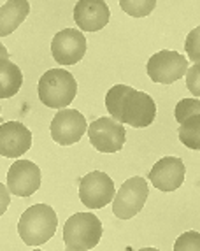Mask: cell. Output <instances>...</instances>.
<instances>
[{
  "label": "cell",
  "mask_w": 200,
  "mask_h": 251,
  "mask_svg": "<svg viewBox=\"0 0 200 251\" xmlns=\"http://www.w3.org/2000/svg\"><path fill=\"white\" fill-rule=\"evenodd\" d=\"M195 114H200V100L199 99H183V100H179L177 104H175L174 118L179 125L186 120V118L195 116Z\"/></svg>",
  "instance_id": "d6986e66"
},
{
  "label": "cell",
  "mask_w": 200,
  "mask_h": 251,
  "mask_svg": "<svg viewBox=\"0 0 200 251\" xmlns=\"http://www.w3.org/2000/svg\"><path fill=\"white\" fill-rule=\"evenodd\" d=\"M30 13V4L28 0H7L2 9H0V35L7 37L18 28V26L26 20Z\"/></svg>",
  "instance_id": "9a60e30c"
},
{
  "label": "cell",
  "mask_w": 200,
  "mask_h": 251,
  "mask_svg": "<svg viewBox=\"0 0 200 251\" xmlns=\"http://www.w3.org/2000/svg\"><path fill=\"white\" fill-rule=\"evenodd\" d=\"M174 250L175 251H200V234L195 230L184 232L179 237L175 239L174 243Z\"/></svg>",
  "instance_id": "ffe728a7"
},
{
  "label": "cell",
  "mask_w": 200,
  "mask_h": 251,
  "mask_svg": "<svg viewBox=\"0 0 200 251\" xmlns=\"http://www.w3.org/2000/svg\"><path fill=\"white\" fill-rule=\"evenodd\" d=\"M7 188L18 197H30L41 188V169L30 160H16L7 171Z\"/></svg>",
  "instance_id": "8fae6325"
},
{
  "label": "cell",
  "mask_w": 200,
  "mask_h": 251,
  "mask_svg": "<svg viewBox=\"0 0 200 251\" xmlns=\"http://www.w3.org/2000/svg\"><path fill=\"white\" fill-rule=\"evenodd\" d=\"M188 71V60L183 54L175 51L162 50L154 53L148 60L146 72L153 83L160 84H172L174 81L181 79L186 75Z\"/></svg>",
  "instance_id": "52a82bcc"
},
{
  "label": "cell",
  "mask_w": 200,
  "mask_h": 251,
  "mask_svg": "<svg viewBox=\"0 0 200 251\" xmlns=\"http://www.w3.org/2000/svg\"><path fill=\"white\" fill-rule=\"evenodd\" d=\"M107 113L133 128H146L156 118V104L146 92L133 90L128 84H114L105 95Z\"/></svg>",
  "instance_id": "6da1fadb"
},
{
  "label": "cell",
  "mask_w": 200,
  "mask_h": 251,
  "mask_svg": "<svg viewBox=\"0 0 200 251\" xmlns=\"http://www.w3.org/2000/svg\"><path fill=\"white\" fill-rule=\"evenodd\" d=\"M123 13L132 18L150 16L156 7V0H118Z\"/></svg>",
  "instance_id": "ac0fdd59"
},
{
  "label": "cell",
  "mask_w": 200,
  "mask_h": 251,
  "mask_svg": "<svg viewBox=\"0 0 200 251\" xmlns=\"http://www.w3.org/2000/svg\"><path fill=\"white\" fill-rule=\"evenodd\" d=\"M184 50H186L188 60H192V62H195V63L200 62V26L193 28L192 32L186 35Z\"/></svg>",
  "instance_id": "44dd1931"
},
{
  "label": "cell",
  "mask_w": 200,
  "mask_h": 251,
  "mask_svg": "<svg viewBox=\"0 0 200 251\" xmlns=\"http://www.w3.org/2000/svg\"><path fill=\"white\" fill-rule=\"evenodd\" d=\"M186 176V167L177 156H163L150 171V183L160 192H174L181 188Z\"/></svg>",
  "instance_id": "7c38bea8"
},
{
  "label": "cell",
  "mask_w": 200,
  "mask_h": 251,
  "mask_svg": "<svg viewBox=\"0 0 200 251\" xmlns=\"http://www.w3.org/2000/svg\"><path fill=\"white\" fill-rule=\"evenodd\" d=\"M37 93L46 107L63 109L71 104L77 95V81L69 71L50 69L41 75Z\"/></svg>",
  "instance_id": "3957f363"
},
{
  "label": "cell",
  "mask_w": 200,
  "mask_h": 251,
  "mask_svg": "<svg viewBox=\"0 0 200 251\" xmlns=\"http://www.w3.org/2000/svg\"><path fill=\"white\" fill-rule=\"evenodd\" d=\"M179 141L190 150H200V114L186 118L177 130Z\"/></svg>",
  "instance_id": "e0dca14e"
},
{
  "label": "cell",
  "mask_w": 200,
  "mask_h": 251,
  "mask_svg": "<svg viewBox=\"0 0 200 251\" xmlns=\"http://www.w3.org/2000/svg\"><path fill=\"white\" fill-rule=\"evenodd\" d=\"M104 234L102 222L93 213H75L63 225L65 248L72 251H86L99 244Z\"/></svg>",
  "instance_id": "277c9868"
},
{
  "label": "cell",
  "mask_w": 200,
  "mask_h": 251,
  "mask_svg": "<svg viewBox=\"0 0 200 251\" xmlns=\"http://www.w3.org/2000/svg\"><path fill=\"white\" fill-rule=\"evenodd\" d=\"M88 139L100 153H118L125 144V126L113 116H102L90 123Z\"/></svg>",
  "instance_id": "ba28073f"
},
{
  "label": "cell",
  "mask_w": 200,
  "mask_h": 251,
  "mask_svg": "<svg viewBox=\"0 0 200 251\" xmlns=\"http://www.w3.org/2000/svg\"><path fill=\"white\" fill-rule=\"evenodd\" d=\"M23 84V74L16 63L9 60L7 51L2 48V58H0V97L11 99L20 92Z\"/></svg>",
  "instance_id": "2e32d148"
},
{
  "label": "cell",
  "mask_w": 200,
  "mask_h": 251,
  "mask_svg": "<svg viewBox=\"0 0 200 251\" xmlns=\"http://www.w3.org/2000/svg\"><path fill=\"white\" fill-rule=\"evenodd\" d=\"M51 137L60 146H71L88 132L86 118L75 109H58L51 122Z\"/></svg>",
  "instance_id": "9c48e42d"
},
{
  "label": "cell",
  "mask_w": 200,
  "mask_h": 251,
  "mask_svg": "<svg viewBox=\"0 0 200 251\" xmlns=\"http://www.w3.org/2000/svg\"><path fill=\"white\" fill-rule=\"evenodd\" d=\"M150 195V186L146 179L133 176L126 179L118 190L116 197L113 201V213L120 220H132L142 211L144 204Z\"/></svg>",
  "instance_id": "5b68a950"
},
{
  "label": "cell",
  "mask_w": 200,
  "mask_h": 251,
  "mask_svg": "<svg viewBox=\"0 0 200 251\" xmlns=\"http://www.w3.org/2000/svg\"><path fill=\"white\" fill-rule=\"evenodd\" d=\"M111 20V11L105 0H77L74 5V21L84 32H99Z\"/></svg>",
  "instance_id": "5bb4252c"
},
{
  "label": "cell",
  "mask_w": 200,
  "mask_h": 251,
  "mask_svg": "<svg viewBox=\"0 0 200 251\" xmlns=\"http://www.w3.org/2000/svg\"><path fill=\"white\" fill-rule=\"evenodd\" d=\"M86 53V39L75 28H63L51 41V54L60 65H74Z\"/></svg>",
  "instance_id": "30bf717a"
},
{
  "label": "cell",
  "mask_w": 200,
  "mask_h": 251,
  "mask_svg": "<svg viewBox=\"0 0 200 251\" xmlns=\"http://www.w3.org/2000/svg\"><path fill=\"white\" fill-rule=\"evenodd\" d=\"M32 146V132L20 122H5L0 126V155L20 158Z\"/></svg>",
  "instance_id": "4fadbf2b"
},
{
  "label": "cell",
  "mask_w": 200,
  "mask_h": 251,
  "mask_svg": "<svg viewBox=\"0 0 200 251\" xmlns=\"http://www.w3.org/2000/svg\"><path fill=\"white\" fill-rule=\"evenodd\" d=\"M7 190H9V188H7ZM7 190L4 188V202H2V213H4L5 207L9 205V192H7Z\"/></svg>",
  "instance_id": "603a6c76"
},
{
  "label": "cell",
  "mask_w": 200,
  "mask_h": 251,
  "mask_svg": "<svg viewBox=\"0 0 200 251\" xmlns=\"http://www.w3.org/2000/svg\"><path fill=\"white\" fill-rule=\"evenodd\" d=\"M184 77H186V86L192 92V95L200 97V62L188 67Z\"/></svg>",
  "instance_id": "7402d4cb"
},
{
  "label": "cell",
  "mask_w": 200,
  "mask_h": 251,
  "mask_svg": "<svg viewBox=\"0 0 200 251\" xmlns=\"http://www.w3.org/2000/svg\"><path fill=\"white\" fill-rule=\"evenodd\" d=\"M58 218L51 205L35 204L20 216L18 234L26 246H42L56 232Z\"/></svg>",
  "instance_id": "7a4b0ae2"
},
{
  "label": "cell",
  "mask_w": 200,
  "mask_h": 251,
  "mask_svg": "<svg viewBox=\"0 0 200 251\" xmlns=\"http://www.w3.org/2000/svg\"><path fill=\"white\" fill-rule=\"evenodd\" d=\"M116 197L113 179L102 171H92L79 181V199L88 209H100Z\"/></svg>",
  "instance_id": "8992f818"
}]
</instances>
